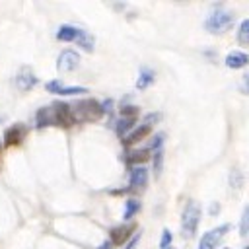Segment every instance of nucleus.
<instances>
[{"mask_svg":"<svg viewBox=\"0 0 249 249\" xmlns=\"http://www.w3.org/2000/svg\"><path fill=\"white\" fill-rule=\"evenodd\" d=\"M140 235H142V233H134V235L128 239V243L124 245V249H134V247L138 245V241H140Z\"/></svg>","mask_w":249,"mask_h":249,"instance_id":"c756f323","label":"nucleus"},{"mask_svg":"<svg viewBox=\"0 0 249 249\" xmlns=\"http://www.w3.org/2000/svg\"><path fill=\"white\" fill-rule=\"evenodd\" d=\"M76 43H78L86 53H91V51H93V45H95L93 35H91L89 31H86V29H80V35H78Z\"/></svg>","mask_w":249,"mask_h":249,"instance_id":"a211bd4d","label":"nucleus"},{"mask_svg":"<svg viewBox=\"0 0 249 249\" xmlns=\"http://www.w3.org/2000/svg\"><path fill=\"white\" fill-rule=\"evenodd\" d=\"M140 208H142V204L136 200V198H128L126 202H124V212H123V220L124 222H130L138 212H140Z\"/></svg>","mask_w":249,"mask_h":249,"instance_id":"dca6fc26","label":"nucleus"},{"mask_svg":"<svg viewBox=\"0 0 249 249\" xmlns=\"http://www.w3.org/2000/svg\"><path fill=\"white\" fill-rule=\"evenodd\" d=\"M134 123H136V119H126V117H121V119L117 121V124H115V132H117V136L124 138V136H126V134L132 130Z\"/></svg>","mask_w":249,"mask_h":249,"instance_id":"f3484780","label":"nucleus"},{"mask_svg":"<svg viewBox=\"0 0 249 249\" xmlns=\"http://www.w3.org/2000/svg\"><path fill=\"white\" fill-rule=\"evenodd\" d=\"M245 249H247V247H245Z\"/></svg>","mask_w":249,"mask_h":249,"instance_id":"c9c22d12","label":"nucleus"},{"mask_svg":"<svg viewBox=\"0 0 249 249\" xmlns=\"http://www.w3.org/2000/svg\"><path fill=\"white\" fill-rule=\"evenodd\" d=\"M171 241H173V233L165 228L163 231H161V241H160V249H167L169 245H171Z\"/></svg>","mask_w":249,"mask_h":249,"instance_id":"5701e85b","label":"nucleus"},{"mask_svg":"<svg viewBox=\"0 0 249 249\" xmlns=\"http://www.w3.org/2000/svg\"><path fill=\"white\" fill-rule=\"evenodd\" d=\"M150 152L148 150H132V152H128L126 156H124V161L128 163V165H142L144 161H148L150 160V156H148Z\"/></svg>","mask_w":249,"mask_h":249,"instance_id":"2eb2a0df","label":"nucleus"},{"mask_svg":"<svg viewBox=\"0 0 249 249\" xmlns=\"http://www.w3.org/2000/svg\"><path fill=\"white\" fill-rule=\"evenodd\" d=\"M51 113H53V123L58 124V126L68 128V126L76 124L74 123V117H72V105H68V103H60V101L53 103Z\"/></svg>","mask_w":249,"mask_h":249,"instance_id":"20e7f679","label":"nucleus"},{"mask_svg":"<svg viewBox=\"0 0 249 249\" xmlns=\"http://www.w3.org/2000/svg\"><path fill=\"white\" fill-rule=\"evenodd\" d=\"M163 138H165V134H163V132L156 134V136H154V140H152V148H154V150H161V146H163Z\"/></svg>","mask_w":249,"mask_h":249,"instance_id":"bb28decb","label":"nucleus"},{"mask_svg":"<svg viewBox=\"0 0 249 249\" xmlns=\"http://www.w3.org/2000/svg\"><path fill=\"white\" fill-rule=\"evenodd\" d=\"M78 35H80V27L70 25V23H64L56 29V39L62 41V43H72V41L78 39Z\"/></svg>","mask_w":249,"mask_h":249,"instance_id":"f8f14e48","label":"nucleus"},{"mask_svg":"<svg viewBox=\"0 0 249 249\" xmlns=\"http://www.w3.org/2000/svg\"><path fill=\"white\" fill-rule=\"evenodd\" d=\"M167 249H175V247H173V245H169V247H167Z\"/></svg>","mask_w":249,"mask_h":249,"instance_id":"473e14b6","label":"nucleus"},{"mask_svg":"<svg viewBox=\"0 0 249 249\" xmlns=\"http://www.w3.org/2000/svg\"><path fill=\"white\" fill-rule=\"evenodd\" d=\"M121 113H123V117H126V119H136L138 107H136V105H124V107L121 109Z\"/></svg>","mask_w":249,"mask_h":249,"instance_id":"393cba45","label":"nucleus"},{"mask_svg":"<svg viewBox=\"0 0 249 249\" xmlns=\"http://www.w3.org/2000/svg\"><path fill=\"white\" fill-rule=\"evenodd\" d=\"M230 183H231L233 189H239V187L243 185V177H241V173H239L237 169H233V171L230 173Z\"/></svg>","mask_w":249,"mask_h":249,"instance_id":"b1692460","label":"nucleus"},{"mask_svg":"<svg viewBox=\"0 0 249 249\" xmlns=\"http://www.w3.org/2000/svg\"><path fill=\"white\" fill-rule=\"evenodd\" d=\"M161 169H163V150H156V154H154V173H156V177L161 175Z\"/></svg>","mask_w":249,"mask_h":249,"instance_id":"4be33fe9","label":"nucleus"},{"mask_svg":"<svg viewBox=\"0 0 249 249\" xmlns=\"http://www.w3.org/2000/svg\"><path fill=\"white\" fill-rule=\"evenodd\" d=\"M237 39H239V43L245 47L247 43H249V19H243L241 23H239V31H237Z\"/></svg>","mask_w":249,"mask_h":249,"instance_id":"412c9836","label":"nucleus"},{"mask_svg":"<svg viewBox=\"0 0 249 249\" xmlns=\"http://www.w3.org/2000/svg\"><path fill=\"white\" fill-rule=\"evenodd\" d=\"M0 152H2V142H0Z\"/></svg>","mask_w":249,"mask_h":249,"instance_id":"72a5a7b5","label":"nucleus"},{"mask_svg":"<svg viewBox=\"0 0 249 249\" xmlns=\"http://www.w3.org/2000/svg\"><path fill=\"white\" fill-rule=\"evenodd\" d=\"M160 119H161V115H160V113H150V115H146V117H144V124L152 126V123H156V121H160Z\"/></svg>","mask_w":249,"mask_h":249,"instance_id":"c85d7f7f","label":"nucleus"},{"mask_svg":"<svg viewBox=\"0 0 249 249\" xmlns=\"http://www.w3.org/2000/svg\"><path fill=\"white\" fill-rule=\"evenodd\" d=\"M80 66V54L72 49H64L56 58V70L58 72H74Z\"/></svg>","mask_w":249,"mask_h":249,"instance_id":"423d86ee","label":"nucleus"},{"mask_svg":"<svg viewBox=\"0 0 249 249\" xmlns=\"http://www.w3.org/2000/svg\"><path fill=\"white\" fill-rule=\"evenodd\" d=\"M132 231H136V224H134V222L115 226V228L109 231V237H111V241H109V243H113V245H123L124 241H128V239H130Z\"/></svg>","mask_w":249,"mask_h":249,"instance_id":"0eeeda50","label":"nucleus"},{"mask_svg":"<svg viewBox=\"0 0 249 249\" xmlns=\"http://www.w3.org/2000/svg\"><path fill=\"white\" fill-rule=\"evenodd\" d=\"M23 134H25V128L21 124H12L4 130V144L6 146H18L21 140H23Z\"/></svg>","mask_w":249,"mask_h":249,"instance_id":"9d476101","label":"nucleus"},{"mask_svg":"<svg viewBox=\"0 0 249 249\" xmlns=\"http://www.w3.org/2000/svg\"><path fill=\"white\" fill-rule=\"evenodd\" d=\"M99 103H101V111H103V113H111V111H113V105H115L113 99L107 97V99H103V101H99Z\"/></svg>","mask_w":249,"mask_h":249,"instance_id":"cd10ccee","label":"nucleus"},{"mask_svg":"<svg viewBox=\"0 0 249 249\" xmlns=\"http://www.w3.org/2000/svg\"><path fill=\"white\" fill-rule=\"evenodd\" d=\"M218 208H220V206H218V202H212V204H210V214H212V216H214V214H218Z\"/></svg>","mask_w":249,"mask_h":249,"instance_id":"7c9ffc66","label":"nucleus"},{"mask_svg":"<svg viewBox=\"0 0 249 249\" xmlns=\"http://www.w3.org/2000/svg\"><path fill=\"white\" fill-rule=\"evenodd\" d=\"M239 233H241V237H247V208H243V214H241V226H239Z\"/></svg>","mask_w":249,"mask_h":249,"instance_id":"a878e982","label":"nucleus"},{"mask_svg":"<svg viewBox=\"0 0 249 249\" xmlns=\"http://www.w3.org/2000/svg\"><path fill=\"white\" fill-rule=\"evenodd\" d=\"M130 189H144L148 185V169L144 165H134L130 169Z\"/></svg>","mask_w":249,"mask_h":249,"instance_id":"1a4fd4ad","label":"nucleus"},{"mask_svg":"<svg viewBox=\"0 0 249 249\" xmlns=\"http://www.w3.org/2000/svg\"><path fill=\"white\" fill-rule=\"evenodd\" d=\"M72 117H74V123H93V121H99L103 117L101 103L97 99H93V97L82 99V101H78L74 105Z\"/></svg>","mask_w":249,"mask_h":249,"instance_id":"f257e3e1","label":"nucleus"},{"mask_svg":"<svg viewBox=\"0 0 249 249\" xmlns=\"http://www.w3.org/2000/svg\"><path fill=\"white\" fill-rule=\"evenodd\" d=\"M97 249H111V243H109V241H105V243H103L101 247H97Z\"/></svg>","mask_w":249,"mask_h":249,"instance_id":"2f4dec72","label":"nucleus"},{"mask_svg":"<svg viewBox=\"0 0 249 249\" xmlns=\"http://www.w3.org/2000/svg\"><path fill=\"white\" fill-rule=\"evenodd\" d=\"M233 19H235L233 12L220 8V10H214V12L204 19V29L210 31L212 35H218V33L228 31V29L233 25Z\"/></svg>","mask_w":249,"mask_h":249,"instance_id":"f03ea898","label":"nucleus"},{"mask_svg":"<svg viewBox=\"0 0 249 249\" xmlns=\"http://www.w3.org/2000/svg\"><path fill=\"white\" fill-rule=\"evenodd\" d=\"M39 84V80H37V76L33 74V70L31 68H21L19 72H18V76H16V86H18V89H21V91H29L33 86H37Z\"/></svg>","mask_w":249,"mask_h":249,"instance_id":"6e6552de","label":"nucleus"},{"mask_svg":"<svg viewBox=\"0 0 249 249\" xmlns=\"http://www.w3.org/2000/svg\"><path fill=\"white\" fill-rule=\"evenodd\" d=\"M154 82H156V72H154L152 68L144 66V68L140 70V74H138V80H136V89L144 91V89H148V88H150Z\"/></svg>","mask_w":249,"mask_h":249,"instance_id":"4468645a","label":"nucleus"},{"mask_svg":"<svg viewBox=\"0 0 249 249\" xmlns=\"http://www.w3.org/2000/svg\"><path fill=\"white\" fill-rule=\"evenodd\" d=\"M228 231H230V224H222V226H218V228L206 231V233L200 237L196 249H216L218 243H220V239H222Z\"/></svg>","mask_w":249,"mask_h":249,"instance_id":"39448f33","label":"nucleus"},{"mask_svg":"<svg viewBox=\"0 0 249 249\" xmlns=\"http://www.w3.org/2000/svg\"><path fill=\"white\" fill-rule=\"evenodd\" d=\"M150 130H152V126H148V124H140V126L132 128V130L123 138V144H124V146H132V144L140 142L142 138H146V136L150 134Z\"/></svg>","mask_w":249,"mask_h":249,"instance_id":"9b49d317","label":"nucleus"},{"mask_svg":"<svg viewBox=\"0 0 249 249\" xmlns=\"http://www.w3.org/2000/svg\"><path fill=\"white\" fill-rule=\"evenodd\" d=\"M53 123V113H51V109L49 107H41L39 111H37V115H35V124H37V128H45V126H49Z\"/></svg>","mask_w":249,"mask_h":249,"instance_id":"6ab92c4d","label":"nucleus"},{"mask_svg":"<svg viewBox=\"0 0 249 249\" xmlns=\"http://www.w3.org/2000/svg\"><path fill=\"white\" fill-rule=\"evenodd\" d=\"M200 224V206L195 200H189L181 214V233L185 239L193 237L196 233V228Z\"/></svg>","mask_w":249,"mask_h":249,"instance_id":"7ed1b4c3","label":"nucleus"},{"mask_svg":"<svg viewBox=\"0 0 249 249\" xmlns=\"http://www.w3.org/2000/svg\"><path fill=\"white\" fill-rule=\"evenodd\" d=\"M224 62H226V66H228V68L237 70V68L247 66V54H245L243 51H231V53H228V54H226Z\"/></svg>","mask_w":249,"mask_h":249,"instance_id":"ddd939ff","label":"nucleus"},{"mask_svg":"<svg viewBox=\"0 0 249 249\" xmlns=\"http://www.w3.org/2000/svg\"><path fill=\"white\" fill-rule=\"evenodd\" d=\"M58 95H80V93H88V88H82V86H60Z\"/></svg>","mask_w":249,"mask_h":249,"instance_id":"aec40b11","label":"nucleus"},{"mask_svg":"<svg viewBox=\"0 0 249 249\" xmlns=\"http://www.w3.org/2000/svg\"><path fill=\"white\" fill-rule=\"evenodd\" d=\"M222 249H230V247H222Z\"/></svg>","mask_w":249,"mask_h":249,"instance_id":"f704fd0d","label":"nucleus"}]
</instances>
